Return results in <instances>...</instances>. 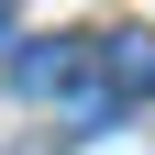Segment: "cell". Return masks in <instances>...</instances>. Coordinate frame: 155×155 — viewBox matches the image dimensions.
<instances>
[{"instance_id":"3","label":"cell","mask_w":155,"mask_h":155,"mask_svg":"<svg viewBox=\"0 0 155 155\" xmlns=\"http://www.w3.org/2000/svg\"><path fill=\"white\" fill-rule=\"evenodd\" d=\"M0 33H11V11H0Z\"/></svg>"},{"instance_id":"2","label":"cell","mask_w":155,"mask_h":155,"mask_svg":"<svg viewBox=\"0 0 155 155\" xmlns=\"http://www.w3.org/2000/svg\"><path fill=\"white\" fill-rule=\"evenodd\" d=\"M111 78H122V89H155V33H111Z\"/></svg>"},{"instance_id":"1","label":"cell","mask_w":155,"mask_h":155,"mask_svg":"<svg viewBox=\"0 0 155 155\" xmlns=\"http://www.w3.org/2000/svg\"><path fill=\"white\" fill-rule=\"evenodd\" d=\"M11 78H22L33 100H55V89H67V78H78V45H33L22 67H11Z\"/></svg>"}]
</instances>
